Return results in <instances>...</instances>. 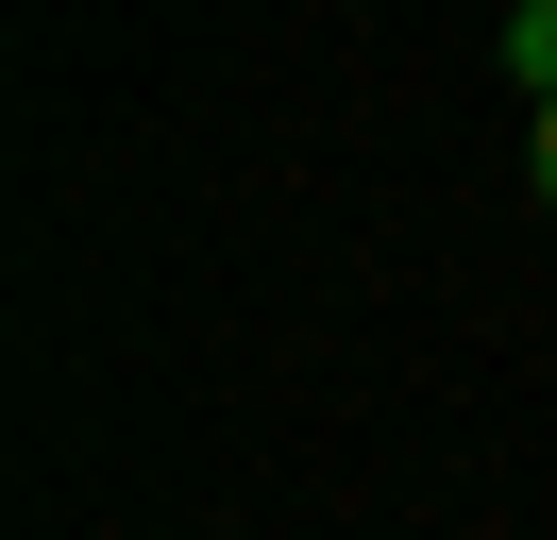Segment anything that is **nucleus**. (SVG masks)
Instances as JSON below:
<instances>
[{
	"label": "nucleus",
	"mask_w": 557,
	"mask_h": 540,
	"mask_svg": "<svg viewBox=\"0 0 557 540\" xmlns=\"http://www.w3.org/2000/svg\"><path fill=\"white\" fill-rule=\"evenodd\" d=\"M507 68H523V101L557 119V0H523V17H507Z\"/></svg>",
	"instance_id": "obj_1"
},
{
	"label": "nucleus",
	"mask_w": 557,
	"mask_h": 540,
	"mask_svg": "<svg viewBox=\"0 0 557 540\" xmlns=\"http://www.w3.org/2000/svg\"><path fill=\"white\" fill-rule=\"evenodd\" d=\"M523 152H541V202H557V119H541V135H523Z\"/></svg>",
	"instance_id": "obj_2"
}]
</instances>
